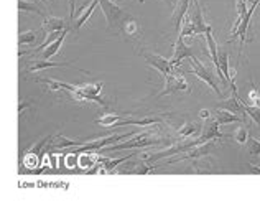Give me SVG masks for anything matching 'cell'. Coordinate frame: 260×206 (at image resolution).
<instances>
[{
    "label": "cell",
    "instance_id": "cell-36",
    "mask_svg": "<svg viewBox=\"0 0 260 206\" xmlns=\"http://www.w3.org/2000/svg\"><path fill=\"white\" fill-rule=\"evenodd\" d=\"M74 4H76V0H70V5H71V18H74Z\"/></svg>",
    "mask_w": 260,
    "mask_h": 206
},
{
    "label": "cell",
    "instance_id": "cell-12",
    "mask_svg": "<svg viewBox=\"0 0 260 206\" xmlns=\"http://www.w3.org/2000/svg\"><path fill=\"white\" fill-rule=\"evenodd\" d=\"M260 4V0H255L254 4H252V7L247 10V13H245V17L242 18V22H241V25H239V28H237V32H234L232 33V38L234 37H241V45H244V41H245V32H247V26H249V20H250V17H252V13H254V10L257 9V5Z\"/></svg>",
    "mask_w": 260,
    "mask_h": 206
},
{
    "label": "cell",
    "instance_id": "cell-24",
    "mask_svg": "<svg viewBox=\"0 0 260 206\" xmlns=\"http://www.w3.org/2000/svg\"><path fill=\"white\" fill-rule=\"evenodd\" d=\"M37 37H38L37 32H25V33H20L18 41H20V45H30L37 40Z\"/></svg>",
    "mask_w": 260,
    "mask_h": 206
},
{
    "label": "cell",
    "instance_id": "cell-18",
    "mask_svg": "<svg viewBox=\"0 0 260 206\" xmlns=\"http://www.w3.org/2000/svg\"><path fill=\"white\" fill-rule=\"evenodd\" d=\"M206 40H208V46H209V53H211V58L214 61V66H216V71H219V56H217V45L213 38V33H211V26L206 32Z\"/></svg>",
    "mask_w": 260,
    "mask_h": 206
},
{
    "label": "cell",
    "instance_id": "cell-27",
    "mask_svg": "<svg viewBox=\"0 0 260 206\" xmlns=\"http://www.w3.org/2000/svg\"><path fill=\"white\" fill-rule=\"evenodd\" d=\"M18 9H20V12H22V10H26V12H35V13H38V15H43V12L40 10L37 5L25 2V0H20V2H18Z\"/></svg>",
    "mask_w": 260,
    "mask_h": 206
},
{
    "label": "cell",
    "instance_id": "cell-4",
    "mask_svg": "<svg viewBox=\"0 0 260 206\" xmlns=\"http://www.w3.org/2000/svg\"><path fill=\"white\" fill-rule=\"evenodd\" d=\"M189 60H191V65H193V73L196 74V76L200 78V79H203L204 82H206V84H209L219 96H222V91L219 89L217 82H216V79H214V76H213V73H211L206 66H203V65L200 63V60H198L196 56H191Z\"/></svg>",
    "mask_w": 260,
    "mask_h": 206
},
{
    "label": "cell",
    "instance_id": "cell-22",
    "mask_svg": "<svg viewBox=\"0 0 260 206\" xmlns=\"http://www.w3.org/2000/svg\"><path fill=\"white\" fill-rule=\"evenodd\" d=\"M56 66H71L70 63H51V61H38V63H35L31 68H30V71H40V70H46V68H56Z\"/></svg>",
    "mask_w": 260,
    "mask_h": 206
},
{
    "label": "cell",
    "instance_id": "cell-35",
    "mask_svg": "<svg viewBox=\"0 0 260 206\" xmlns=\"http://www.w3.org/2000/svg\"><path fill=\"white\" fill-rule=\"evenodd\" d=\"M163 2H167L170 7H172L173 10H176V4H178V0H163Z\"/></svg>",
    "mask_w": 260,
    "mask_h": 206
},
{
    "label": "cell",
    "instance_id": "cell-7",
    "mask_svg": "<svg viewBox=\"0 0 260 206\" xmlns=\"http://www.w3.org/2000/svg\"><path fill=\"white\" fill-rule=\"evenodd\" d=\"M145 60H147V63H148L150 66H153L155 70H158L165 78L168 76V74H172V73H173V65H172V61L165 60L163 56H160V54L145 53Z\"/></svg>",
    "mask_w": 260,
    "mask_h": 206
},
{
    "label": "cell",
    "instance_id": "cell-15",
    "mask_svg": "<svg viewBox=\"0 0 260 206\" xmlns=\"http://www.w3.org/2000/svg\"><path fill=\"white\" fill-rule=\"evenodd\" d=\"M216 121L221 124V126H222V124H231V122H242V119L239 117L237 114L225 111V109H217Z\"/></svg>",
    "mask_w": 260,
    "mask_h": 206
},
{
    "label": "cell",
    "instance_id": "cell-13",
    "mask_svg": "<svg viewBox=\"0 0 260 206\" xmlns=\"http://www.w3.org/2000/svg\"><path fill=\"white\" fill-rule=\"evenodd\" d=\"M217 109H225V111L234 112V114H245V106H242L241 102H239V98H231L228 101L221 102V104L217 106Z\"/></svg>",
    "mask_w": 260,
    "mask_h": 206
},
{
    "label": "cell",
    "instance_id": "cell-8",
    "mask_svg": "<svg viewBox=\"0 0 260 206\" xmlns=\"http://www.w3.org/2000/svg\"><path fill=\"white\" fill-rule=\"evenodd\" d=\"M191 56H194L193 54V50L184 43L183 41V35L178 37V41H176V46H175V54H173V58H172V65L173 68L180 65V61L184 60V58H191Z\"/></svg>",
    "mask_w": 260,
    "mask_h": 206
},
{
    "label": "cell",
    "instance_id": "cell-31",
    "mask_svg": "<svg viewBox=\"0 0 260 206\" xmlns=\"http://www.w3.org/2000/svg\"><path fill=\"white\" fill-rule=\"evenodd\" d=\"M153 168H155L153 165H148V163H145V162H140L139 168H137V170H134V173H139V175H145V173H148V171H152Z\"/></svg>",
    "mask_w": 260,
    "mask_h": 206
},
{
    "label": "cell",
    "instance_id": "cell-17",
    "mask_svg": "<svg viewBox=\"0 0 260 206\" xmlns=\"http://www.w3.org/2000/svg\"><path fill=\"white\" fill-rule=\"evenodd\" d=\"M188 7H189V0H181L180 7H178L173 13V20H175V25H176L178 32H180V25L183 23L184 15H186V12H188Z\"/></svg>",
    "mask_w": 260,
    "mask_h": 206
},
{
    "label": "cell",
    "instance_id": "cell-25",
    "mask_svg": "<svg viewBox=\"0 0 260 206\" xmlns=\"http://www.w3.org/2000/svg\"><path fill=\"white\" fill-rule=\"evenodd\" d=\"M51 137H45V139H42L35 147H33L31 150H28V154H33V155H37L40 160H42V157H43V147H45V143L50 140Z\"/></svg>",
    "mask_w": 260,
    "mask_h": 206
},
{
    "label": "cell",
    "instance_id": "cell-28",
    "mask_svg": "<svg viewBox=\"0 0 260 206\" xmlns=\"http://www.w3.org/2000/svg\"><path fill=\"white\" fill-rule=\"evenodd\" d=\"M198 132V127L194 126V124H191V122H186L184 126L180 129V135L183 137H189V135H194Z\"/></svg>",
    "mask_w": 260,
    "mask_h": 206
},
{
    "label": "cell",
    "instance_id": "cell-11",
    "mask_svg": "<svg viewBox=\"0 0 260 206\" xmlns=\"http://www.w3.org/2000/svg\"><path fill=\"white\" fill-rule=\"evenodd\" d=\"M219 124L216 119L214 121H211L206 129H204V132L201 137H198V140H200V143H204V142H209V140H213V139H217V137H225L224 134H221V130H219Z\"/></svg>",
    "mask_w": 260,
    "mask_h": 206
},
{
    "label": "cell",
    "instance_id": "cell-14",
    "mask_svg": "<svg viewBox=\"0 0 260 206\" xmlns=\"http://www.w3.org/2000/svg\"><path fill=\"white\" fill-rule=\"evenodd\" d=\"M43 28L48 33H53V32H63L64 28V20L63 18H56V17H48L45 18L43 22Z\"/></svg>",
    "mask_w": 260,
    "mask_h": 206
},
{
    "label": "cell",
    "instance_id": "cell-21",
    "mask_svg": "<svg viewBox=\"0 0 260 206\" xmlns=\"http://www.w3.org/2000/svg\"><path fill=\"white\" fill-rule=\"evenodd\" d=\"M130 157H134V154H130L127 157H122V159H117V160H107V159H99V162H102V167H104V171H112L115 167H117L119 163L125 162Z\"/></svg>",
    "mask_w": 260,
    "mask_h": 206
},
{
    "label": "cell",
    "instance_id": "cell-19",
    "mask_svg": "<svg viewBox=\"0 0 260 206\" xmlns=\"http://www.w3.org/2000/svg\"><path fill=\"white\" fill-rule=\"evenodd\" d=\"M66 33H68V30H64L63 32V35H61L56 41H53V43L46 48V50L43 51V60H50L53 54H56L58 53V50L61 48V45H63V40H64V37H66Z\"/></svg>",
    "mask_w": 260,
    "mask_h": 206
},
{
    "label": "cell",
    "instance_id": "cell-9",
    "mask_svg": "<svg viewBox=\"0 0 260 206\" xmlns=\"http://www.w3.org/2000/svg\"><path fill=\"white\" fill-rule=\"evenodd\" d=\"M213 149H214V142L213 140L204 142V143H201V145H196L189 154L183 155V157H176V159H172V160H170V163H172V162H178V160H186V159H198V157L208 155Z\"/></svg>",
    "mask_w": 260,
    "mask_h": 206
},
{
    "label": "cell",
    "instance_id": "cell-5",
    "mask_svg": "<svg viewBox=\"0 0 260 206\" xmlns=\"http://www.w3.org/2000/svg\"><path fill=\"white\" fill-rule=\"evenodd\" d=\"M99 4L107 18V25L111 26V28L112 26H117L120 20L124 18V12L119 9V5H115L112 0H99Z\"/></svg>",
    "mask_w": 260,
    "mask_h": 206
},
{
    "label": "cell",
    "instance_id": "cell-30",
    "mask_svg": "<svg viewBox=\"0 0 260 206\" xmlns=\"http://www.w3.org/2000/svg\"><path fill=\"white\" fill-rule=\"evenodd\" d=\"M247 142H249V154L250 155H260V142L252 139V137L247 139Z\"/></svg>",
    "mask_w": 260,
    "mask_h": 206
},
{
    "label": "cell",
    "instance_id": "cell-3",
    "mask_svg": "<svg viewBox=\"0 0 260 206\" xmlns=\"http://www.w3.org/2000/svg\"><path fill=\"white\" fill-rule=\"evenodd\" d=\"M150 134H135L132 140L124 142V143H117V145H112L106 150H124V149H140V147H148V145H156L161 140H155V139H148Z\"/></svg>",
    "mask_w": 260,
    "mask_h": 206
},
{
    "label": "cell",
    "instance_id": "cell-20",
    "mask_svg": "<svg viewBox=\"0 0 260 206\" xmlns=\"http://www.w3.org/2000/svg\"><path fill=\"white\" fill-rule=\"evenodd\" d=\"M83 142L81 140H70L64 135H58V143H54V149H66V147H81Z\"/></svg>",
    "mask_w": 260,
    "mask_h": 206
},
{
    "label": "cell",
    "instance_id": "cell-6",
    "mask_svg": "<svg viewBox=\"0 0 260 206\" xmlns=\"http://www.w3.org/2000/svg\"><path fill=\"white\" fill-rule=\"evenodd\" d=\"M167 82H165V89H163V93L160 96H165V94H172V93H178V91H188V82L184 79L181 74H176V73H172L168 74L165 78Z\"/></svg>",
    "mask_w": 260,
    "mask_h": 206
},
{
    "label": "cell",
    "instance_id": "cell-1",
    "mask_svg": "<svg viewBox=\"0 0 260 206\" xmlns=\"http://www.w3.org/2000/svg\"><path fill=\"white\" fill-rule=\"evenodd\" d=\"M102 89V82H95V84H89V86H78V91L73 96L79 101H94L101 106H107V102L99 96Z\"/></svg>",
    "mask_w": 260,
    "mask_h": 206
},
{
    "label": "cell",
    "instance_id": "cell-29",
    "mask_svg": "<svg viewBox=\"0 0 260 206\" xmlns=\"http://www.w3.org/2000/svg\"><path fill=\"white\" fill-rule=\"evenodd\" d=\"M245 112L260 126V106H245Z\"/></svg>",
    "mask_w": 260,
    "mask_h": 206
},
{
    "label": "cell",
    "instance_id": "cell-32",
    "mask_svg": "<svg viewBox=\"0 0 260 206\" xmlns=\"http://www.w3.org/2000/svg\"><path fill=\"white\" fill-rule=\"evenodd\" d=\"M94 160H95V157L92 155V154H87V155H83V157H81V159H79V165H81V167H92V165H94Z\"/></svg>",
    "mask_w": 260,
    "mask_h": 206
},
{
    "label": "cell",
    "instance_id": "cell-33",
    "mask_svg": "<svg viewBox=\"0 0 260 206\" xmlns=\"http://www.w3.org/2000/svg\"><path fill=\"white\" fill-rule=\"evenodd\" d=\"M236 140L239 143H245V140H247V129H245V127H239L237 132H236Z\"/></svg>",
    "mask_w": 260,
    "mask_h": 206
},
{
    "label": "cell",
    "instance_id": "cell-34",
    "mask_svg": "<svg viewBox=\"0 0 260 206\" xmlns=\"http://www.w3.org/2000/svg\"><path fill=\"white\" fill-rule=\"evenodd\" d=\"M137 30V23L135 22H128L127 25V33H134Z\"/></svg>",
    "mask_w": 260,
    "mask_h": 206
},
{
    "label": "cell",
    "instance_id": "cell-16",
    "mask_svg": "<svg viewBox=\"0 0 260 206\" xmlns=\"http://www.w3.org/2000/svg\"><path fill=\"white\" fill-rule=\"evenodd\" d=\"M160 122L158 117H145V119H120L119 122L114 124V127H120V126H127V124H134V126H150V124H156Z\"/></svg>",
    "mask_w": 260,
    "mask_h": 206
},
{
    "label": "cell",
    "instance_id": "cell-10",
    "mask_svg": "<svg viewBox=\"0 0 260 206\" xmlns=\"http://www.w3.org/2000/svg\"><path fill=\"white\" fill-rule=\"evenodd\" d=\"M193 4H194V13H191V15L188 17V18H189V22L194 25L196 35H200V33H206L208 28H209V25L204 23V20H203L201 5H200V2H198V0H193Z\"/></svg>",
    "mask_w": 260,
    "mask_h": 206
},
{
    "label": "cell",
    "instance_id": "cell-38",
    "mask_svg": "<svg viewBox=\"0 0 260 206\" xmlns=\"http://www.w3.org/2000/svg\"><path fill=\"white\" fill-rule=\"evenodd\" d=\"M200 115H201V117H206V119H208V117H209V111H201Z\"/></svg>",
    "mask_w": 260,
    "mask_h": 206
},
{
    "label": "cell",
    "instance_id": "cell-26",
    "mask_svg": "<svg viewBox=\"0 0 260 206\" xmlns=\"http://www.w3.org/2000/svg\"><path fill=\"white\" fill-rule=\"evenodd\" d=\"M120 121V117L119 115H114V114H107V115H104V117H101V119H98L95 122L98 124H101V126H106V127H109V126H114L115 122H119Z\"/></svg>",
    "mask_w": 260,
    "mask_h": 206
},
{
    "label": "cell",
    "instance_id": "cell-2",
    "mask_svg": "<svg viewBox=\"0 0 260 206\" xmlns=\"http://www.w3.org/2000/svg\"><path fill=\"white\" fill-rule=\"evenodd\" d=\"M130 135H135V134H120V135H111V137H106L102 140H94V142H89V143H83L79 149H74L73 154H83V152H98V150H102L104 147L111 145V143H115L122 139H127Z\"/></svg>",
    "mask_w": 260,
    "mask_h": 206
},
{
    "label": "cell",
    "instance_id": "cell-23",
    "mask_svg": "<svg viewBox=\"0 0 260 206\" xmlns=\"http://www.w3.org/2000/svg\"><path fill=\"white\" fill-rule=\"evenodd\" d=\"M99 4V0H92V4L89 5V9L83 13V17H81L79 20H78V23H76V28H81V26H83L87 20H89V17H91V13L94 12V9H95V5Z\"/></svg>",
    "mask_w": 260,
    "mask_h": 206
},
{
    "label": "cell",
    "instance_id": "cell-37",
    "mask_svg": "<svg viewBox=\"0 0 260 206\" xmlns=\"http://www.w3.org/2000/svg\"><path fill=\"white\" fill-rule=\"evenodd\" d=\"M249 168L254 171V173H260V168L258 167H255V165H249Z\"/></svg>",
    "mask_w": 260,
    "mask_h": 206
}]
</instances>
